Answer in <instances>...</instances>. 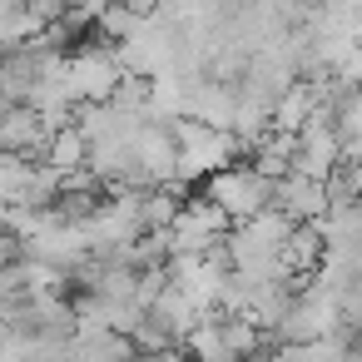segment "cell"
I'll use <instances>...</instances> for the list:
<instances>
[{
  "label": "cell",
  "instance_id": "cell-1",
  "mask_svg": "<svg viewBox=\"0 0 362 362\" xmlns=\"http://www.w3.org/2000/svg\"><path fill=\"white\" fill-rule=\"evenodd\" d=\"M209 199L238 223V218H253L258 209H268V199H273V179L253 164V169H218V174H209Z\"/></svg>",
  "mask_w": 362,
  "mask_h": 362
}]
</instances>
